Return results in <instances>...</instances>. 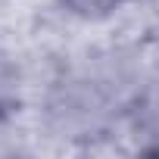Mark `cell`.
I'll return each instance as SVG.
<instances>
[{
    "mask_svg": "<svg viewBox=\"0 0 159 159\" xmlns=\"http://www.w3.org/2000/svg\"><path fill=\"white\" fill-rule=\"evenodd\" d=\"M56 3L66 13L78 16V19H106L109 13H116L125 3V0H56Z\"/></svg>",
    "mask_w": 159,
    "mask_h": 159,
    "instance_id": "obj_1",
    "label": "cell"
}]
</instances>
